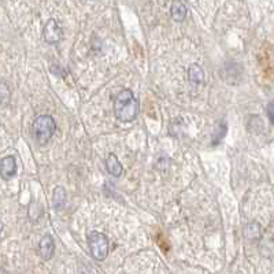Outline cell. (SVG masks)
<instances>
[{
	"label": "cell",
	"instance_id": "obj_1",
	"mask_svg": "<svg viewBox=\"0 0 274 274\" xmlns=\"http://www.w3.org/2000/svg\"><path fill=\"white\" fill-rule=\"evenodd\" d=\"M114 114L119 122H132L138 115V101L131 90H124L115 96Z\"/></svg>",
	"mask_w": 274,
	"mask_h": 274
},
{
	"label": "cell",
	"instance_id": "obj_2",
	"mask_svg": "<svg viewBox=\"0 0 274 274\" xmlns=\"http://www.w3.org/2000/svg\"><path fill=\"white\" fill-rule=\"evenodd\" d=\"M55 129V119L51 115H40L35 119L33 126H32V132H33V136L36 138V141L40 145L47 144L52 136H54Z\"/></svg>",
	"mask_w": 274,
	"mask_h": 274
},
{
	"label": "cell",
	"instance_id": "obj_3",
	"mask_svg": "<svg viewBox=\"0 0 274 274\" xmlns=\"http://www.w3.org/2000/svg\"><path fill=\"white\" fill-rule=\"evenodd\" d=\"M88 245H90L91 254L93 255L97 261H104L108 255L110 251V243L106 234L97 232V230H92L88 233Z\"/></svg>",
	"mask_w": 274,
	"mask_h": 274
},
{
	"label": "cell",
	"instance_id": "obj_4",
	"mask_svg": "<svg viewBox=\"0 0 274 274\" xmlns=\"http://www.w3.org/2000/svg\"><path fill=\"white\" fill-rule=\"evenodd\" d=\"M62 36H63V32H62L59 22L54 18L48 19L44 25V28H43L44 42L48 43V44H56L62 40Z\"/></svg>",
	"mask_w": 274,
	"mask_h": 274
},
{
	"label": "cell",
	"instance_id": "obj_5",
	"mask_svg": "<svg viewBox=\"0 0 274 274\" xmlns=\"http://www.w3.org/2000/svg\"><path fill=\"white\" fill-rule=\"evenodd\" d=\"M39 254L44 261H49L55 254V241L51 234H44L39 243Z\"/></svg>",
	"mask_w": 274,
	"mask_h": 274
},
{
	"label": "cell",
	"instance_id": "obj_6",
	"mask_svg": "<svg viewBox=\"0 0 274 274\" xmlns=\"http://www.w3.org/2000/svg\"><path fill=\"white\" fill-rule=\"evenodd\" d=\"M17 174V162L14 156H4L0 161V177L3 180H11Z\"/></svg>",
	"mask_w": 274,
	"mask_h": 274
},
{
	"label": "cell",
	"instance_id": "obj_7",
	"mask_svg": "<svg viewBox=\"0 0 274 274\" xmlns=\"http://www.w3.org/2000/svg\"><path fill=\"white\" fill-rule=\"evenodd\" d=\"M186 14H188V8L185 6L181 0H174L170 6V15L172 19L176 22H184L186 18Z\"/></svg>",
	"mask_w": 274,
	"mask_h": 274
},
{
	"label": "cell",
	"instance_id": "obj_8",
	"mask_svg": "<svg viewBox=\"0 0 274 274\" xmlns=\"http://www.w3.org/2000/svg\"><path fill=\"white\" fill-rule=\"evenodd\" d=\"M106 169L107 172L114 177H121V174L124 173V167L118 161V158L115 154H110L106 159Z\"/></svg>",
	"mask_w": 274,
	"mask_h": 274
},
{
	"label": "cell",
	"instance_id": "obj_9",
	"mask_svg": "<svg viewBox=\"0 0 274 274\" xmlns=\"http://www.w3.org/2000/svg\"><path fill=\"white\" fill-rule=\"evenodd\" d=\"M66 200H67V195L65 189L62 186H56L52 193V207L55 210H62L65 207Z\"/></svg>",
	"mask_w": 274,
	"mask_h": 274
},
{
	"label": "cell",
	"instance_id": "obj_10",
	"mask_svg": "<svg viewBox=\"0 0 274 274\" xmlns=\"http://www.w3.org/2000/svg\"><path fill=\"white\" fill-rule=\"evenodd\" d=\"M188 78L192 84H202L204 80V72H203L202 66L192 63L188 69Z\"/></svg>",
	"mask_w": 274,
	"mask_h": 274
},
{
	"label": "cell",
	"instance_id": "obj_11",
	"mask_svg": "<svg viewBox=\"0 0 274 274\" xmlns=\"http://www.w3.org/2000/svg\"><path fill=\"white\" fill-rule=\"evenodd\" d=\"M245 237L250 238V240H258L262 236V229H261V225L256 224V222H251L248 224L244 229Z\"/></svg>",
	"mask_w": 274,
	"mask_h": 274
},
{
	"label": "cell",
	"instance_id": "obj_12",
	"mask_svg": "<svg viewBox=\"0 0 274 274\" xmlns=\"http://www.w3.org/2000/svg\"><path fill=\"white\" fill-rule=\"evenodd\" d=\"M11 97V91L10 87L4 81L0 83V106H7Z\"/></svg>",
	"mask_w": 274,
	"mask_h": 274
},
{
	"label": "cell",
	"instance_id": "obj_13",
	"mask_svg": "<svg viewBox=\"0 0 274 274\" xmlns=\"http://www.w3.org/2000/svg\"><path fill=\"white\" fill-rule=\"evenodd\" d=\"M268 115H269V121L270 124H273L274 118H273V103H269L268 106Z\"/></svg>",
	"mask_w": 274,
	"mask_h": 274
},
{
	"label": "cell",
	"instance_id": "obj_14",
	"mask_svg": "<svg viewBox=\"0 0 274 274\" xmlns=\"http://www.w3.org/2000/svg\"><path fill=\"white\" fill-rule=\"evenodd\" d=\"M3 232V222H1V221H0V233Z\"/></svg>",
	"mask_w": 274,
	"mask_h": 274
}]
</instances>
